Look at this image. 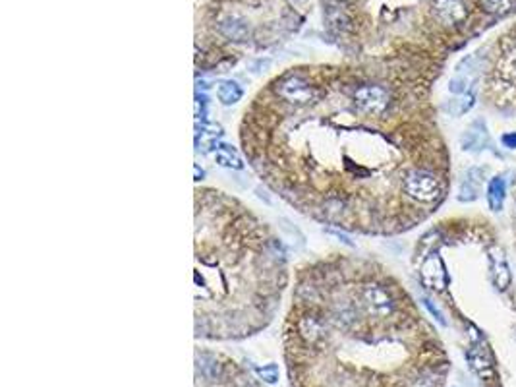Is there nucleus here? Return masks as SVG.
<instances>
[{"instance_id":"11","label":"nucleus","mask_w":516,"mask_h":387,"mask_svg":"<svg viewBox=\"0 0 516 387\" xmlns=\"http://www.w3.org/2000/svg\"><path fill=\"white\" fill-rule=\"evenodd\" d=\"M221 31L225 34V37L233 39V41H246L250 37V27L246 22L240 20H226L221 24Z\"/></svg>"},{"instance_id":"15","label":"nucleus","mask_w":516,"mask_h":387,"mask_svg":"<svg viewBox=\"0 0 516 387\" xmlns=\"http://www.w3.org/2000/svg\"><path fill=\"white\" fill-rule=\"evenodd\" d=\"M478 184H480V180L472 178V173H468L466 180L460 184V190H458V200L460 202H474L478 198Z\"/></svg>"},{"instance_id":"9","label":"nucleus","mask_w":516,"mask_h":387,"mask_svg":"<svg viewBox=\"0 0 516 387\" xmlns=\"http://www.w3.org/2000/svg\"><path fill=\"white\" fill-rule=\"evenodd\" d=\"M505 196H507V184L501 177H495L489 180L487 186V202L492 211L503 210V203H505Z\"/></svg>"},{"instance_id":"7","label":"nucleus","mask_w":516,"mask_h":387,"mask_svg":"<svg viewBox=\"0 0 516 387\" xmlns=\"http://www.w3.org/2000/svg\"><path fill=\"white\" fill-rule=\"evenodd\" d=\"M435 14L445 26H457L468 17L464 0H435Z\"/></svg>"},{"instance_id":"19","label":"nucleus","mask_w":516,"mask_h":387,"mask_svg":"<svg viewBox=\"0 0 516 387\" xmlns=\"http://www.w3.org/2000/svg\"><path fill=\"white\" fill-rule=\"evenodd\" d=\"M424 304H425V308H427V310L432 312L433 318H435V320L439 321L441 326H447V321H445V318H443L441 310H439V308H435V306H433V304H432V300H427V298H424Z\"/></svg>"},{"instance_id":"3","label":"nucleus","mask_w":516,"mask_h":387,"mask_svg":"<svg viewBox=\"0 0 516 387\" xmlns=\"http://www.w3.org/2000/svg\"><path fill=\"white\" fill-rule=\"evenodd\" d=\"M360 296H362V304H364L367 314L374 316V318L383 320V318H389L392 312H395V300H392V296L385 291L383 286L375 285V283L364 285Z\"/></svg>"},{"instance_id":"10","label":"nucleus","mask_w":516,"mask_h":387,"mask_svg":"<svg viewBox=\"0 0 516 387\" xmlns=\"http://www.w3.org/2000/svg\"><path fill=\"white\" fill-rule=\"evenodd\" d=\"M344 210L346 207H344V200H342L341 196H329L321 203V213H323L325 219L331 221V223L341 221L342 215H344Z\"/></svg>"},{"instance_id":"4","label":"nucleus","mask_w":516,"mask_h":387,"mask_svg":"<svg viewBox=\"0 0 516 387\" xmlns=\"http://www.w3.org/2000/svg\"><path fill=\"white\" fill-rule=\"evenodd\" d=\"M277 95L283 99V101L296 105V107H304L316 99L317 92L314 89V85H309L306 80H302L300 76H290L283 80L279 87H277Z\"/></svg>"},{"instance_id":"1","label":"nucleus","mask_w":516,"mask_h":387,"mask_svg":"<svg viewBox=\"0 0 516 387\" xmlns=\"http://www.w3.org/2000/svg\"><path fill=\"white\" fill-rule=\"evenodd\" d=\"M402 188L412 200L422 203H432L441 196L439 178L432 175V173H427V170H422V168L410 170L408 175L404 177V180H402Z\"/></svg>"},{"instance_id":"5","label":"nucleus","mask_w":516,"mask_h":387,"mask_svg":"<svg viewBox=\"0 0 516 387\" xmlns=\"http://www.w3.org/2000/svg\"><path fill=\"white\" fill-rule=\"evenodd\" d=\"M420 279L432 291H445L449 285V275L445 270V263L437 254H429L420 268Z\"/></svg>"},{"instance_id":"2","label":"nucleus","mask_w":516,"mask_h":387,"mask_svg":"<svg viewBox=\"0 0 516 387\" xmlns=\"http://www.w3.org/2000/svg\"><path fill=\"white\" fill-rule=\"evenodd\" d=\"M354 105L358 107L364 115L369 117H381L385 110L391 105V95L381 85H360L354 92Z\"/></svg>"},{"instance_id":"13","label":"nucleus","mask_w":516,"mask_h":387,"mask_svg":"<svg viewBox=\"0 0 516 387\" xmlns=\"http://www.w3.org/2000/svg\"><path fill=\"white\" fill-rule=\"evenodd\" d=\"M468 360L472 364V368L476 370V374L480 376V378H493V364L492 360L482 353V351H472V353L468 354Z\"/></svg>"},{"instance_id":"20","label":"nucleus","mask_w":516,"mask_h":387,"mask_svg":"<svg viewBox=\"0 0 516 387\" xmlns=\"http://www.w3.org/2000/svg\"><path fill=\"white\" fill-rule=\"evenodd\" d=\"M503 143H505V147H516V132L503 136Z\"/></svg>"},{"instance_id":"17","label":"nucleus","mask_w":516,"mask_h":387,"mask_svg":"<svg viewBox=\"0 0 516 387\" xmlns=\"http://www.w3.org/2000/svg\"><path fill=\"white\" fill-rule=\"evenodd\" d=\"M480 4L489 14H507L513 8V0H480Z\"/></svg>"},{"instance_id":"18","label":"nucleus","mask_w":516,"mask_h":387,"mask_svg":"<svg viewBox=\"0 0 516 387\" xmlns=\"http://www.w3.org/2000/svg\"><path fill=\"white\" fill-rule=\"evenodd\" d=\"M258 374L261 378L265 379L267 384H275L277 379H279V368L277 366H265V368H258Z\"/></svg>"},{"instance_id":"6","label":"nucleus","mask_w":516,"mask_h":387,"mask_svg":"<svg viewBox=\"0 0 516 387\" xmlns=\"http://www.w3.org/2000/svg\"><path fill=\"white\" fill-rule=\"evenodd\" d=\"M296 331H298V337H300L304 343L317 345L327 335V326H325V321L319 316H316V314H304V316H300L296 320Z\"/></svg>"},{"instance_id":"8","label":"nucleus","mask_w":516,"mask_h":387,"mask_svg":"<svg viewBox=\"0 0 516 387\" xmlns=\"http://www.w3.org/2000/svg\"><path fill=\"white\" fill-rule=\"evenodd\" d=\"M489 263H492V277L495 286L499 291H507L508 285H510V270H508L505 252L501 250L499 246L489 248Z\"/></svg>"},{"instance_id":"16","label":"nucleus","mask_w":516,"mask_h":387,"mask_svg":"<svg viewBox=\"0 0 516 387\" xmlns=\"http://www.w3.org/2000/svg\"><path fill=\"white\" fill-rule=\"evenodd\" d=\"M474 107V93L472 92H466L462 93L460 97H458L457 101L450 103V112L455 115V117H460V115H464L468 110Z\"/></svg>"},{"instance_id":"14","label":"nucleus","mask_w":516,"mask_h":387,"mask_svg":"<svg viewBox=\"0 0 516 387\" xmlns=\"http://www.w3.org/2000/svg\"><path fill=\"white\" fill-rule=\"evenodd\" d=\"M242 95H244L242 87L234 82H223L216 89V97L223 105H236L242 99Z\"/></svg>"},{"instance_id":"12","label":"nucleus","mask_w":516,"mask_h":387,"mask_svg":"<svg viewBox=\"0 0 516 387\" xmlns=\"http://www.w3.org/2000/svg\"><path fill=\"white\" fill-rule=\"evenodd\" d=\"M215 161L221 165V167L226 168H236V170H240V168L244 167V163H242V159L238 157L236 149H233L230 145H225V143L219 145V149H216L215 153Z\"/></svg>"}]
</instances>
